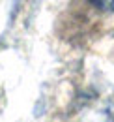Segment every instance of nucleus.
<instances>
[{
    "label": "nucleus",
    "instance_id": "1",
    "mask_svg": "<svg viewBox=\"0 0 114 122\" xmlns=\"http://www.w3.org/2000/svg\"><path fill=\"white\" fill-rule=\"evenodd\" d=\"M97 2H99L105 10H110V11H114V0H97Z\"/></svg>",
    "mask_w": 114,
    "mask_h": 122
}]
</instances>
